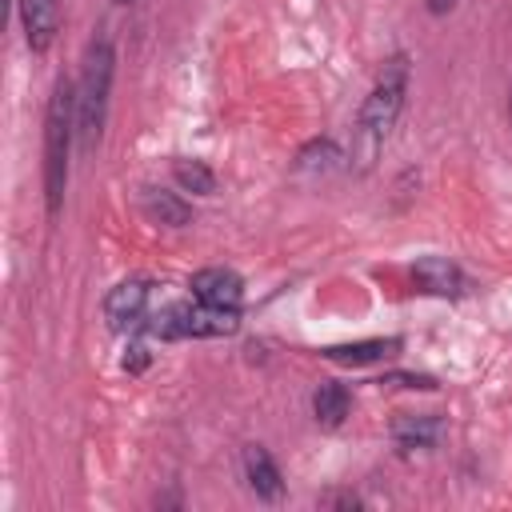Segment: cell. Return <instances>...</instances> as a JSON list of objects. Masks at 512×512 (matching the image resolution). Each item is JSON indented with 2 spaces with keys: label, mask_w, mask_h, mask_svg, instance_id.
<instances>
[{
  "label": "cell",
  "mask_w": 512,
  "mask_h": 512,
  "mask_svg": "<svg viewBox=\"0 0 512 512\" xmlns=\"http://www.w3.org/2000/svg\"><path fill=\"white\" fill-rule=\"evenodd\" d=\"M348 412H352V392L340 380L316 384V392H312V416H316L320 428H340L348 420Z\"/></svg>",
  "instance_id": "13"
},
{
  "label": "cell",
  "mask_w": 512,
  "mask_h": 512,
  "mask_svg": "<svg viewBox=\"0 0 512 512\" xmlns=\"http://www.w3.org/2000/svg\"><path fill=\"white\" fill-rule=\"evenodd\" d=\"M188 292H192V300L212 304V308H236L240 312V304H244V280H240V272H232L224 264H208V268L192 272Z\"/></svg>",
  "instance_id": "6"
},
{
  "label": "cell",
  "mask_w": 512,
  "mask_h": 512,
  "mask_svg": "<svg viewBox=\"0 0 512 512\" xmlns=\"http://www.w3.org/2000/svg\"><path fill=\"white\" fill-rule=\"evenodd\" d=\"M112 80H116V44L108 32H96L84 48L80 76H76V140L80 152H96L104 140L108 108H112Z\"/></svg>",
  "instance_id": "3"
},
{
  "label": "cell",
  "mask_w": 512,
  "mask_h": 512,
  "mask_svg": "<svg viewBox=\"0 0 512 512\" xmlns=\"http://www.w3.org/2000/svg\"><path fill=\"white\" fill-rule=\"evenodd\" d=\"M148 312H152V288H148L144 276L120 280V284H112L108 296H104V324H108L112 332H128V336L140 332L144 320H148Z\"/></svg>",
  "instance_id": "4"
},
{
  "label": "cell",
  "mask_w": 512,
  "mask_h": 512,
  "mask_svg": "<svg viewBox=\"0 0 512 512\" xmlns=\"http://www.w3.org/2000/svg\"><path fill=\"white\" fill-rule=\"evenodd\" d=\"M404 348L400 336H372V340H352V344H332L324 348L320 356L332 360V364H344V368H364V364H380L388 356H396Z\"/></svg>",
  "instance_id": "11"
},
{
  "label": "cell",
  "mask_w": 512,
  "mask_h": 512,
  "mask_svg": "<svg viewBox=\"0 0 512 512\" xmlns=\"http://www.w3.org/2000/svg\"><path fill=\"white\" fill-rule=\"evenodd\" d=\"M408 80H412V56L392 52L380 64L368 96L360 100V112H356V124H352V144H348V168L356 176H368L376 168V160H380V152H384L400 112H404Z\"/></svg>",
  "instance_id": "1"
},
{
  "label": "cell",
  "mask_w": 512,
  "mask_h": 512,
  "mask_svg": "<svg viewBox=\"0 0 512 512\" xmlns=\"http://www.w3.org/2000/svg\"><path fill=\"white\" fill-rule=\"evenodd\" d=\"M320 504H324V508H364V500H360L356 492H332V496H324Z\"/></svg>",
  "instance_id": "17"
},
{
  "label": "cell",
  "mask_w": 512,
  "mask_h": 512,
  "mask_svg": "<svg viewBox=\"0 0 512 512\" xmlns=\"http://www.w3.org/2000/svg\"><path fill=\"white\" fill-rule=\"evenodd\" d=\"M116 4H124V8H128V4H136V0H116Z\"/></svg>",
  "instance_id": "20"
},
{
  "label": "cell",
  "mask_w": 512,
  "mask_h": 512,
  "mask_svg": "<svg viewBox=\"0 0 512 512\" xmlns=\"http://www.w3.org/2000/svg\"><path fill=\"white\" fill-rule=\"evenodd\" d=\"M72 148H80V140H76V80L60 76L52 84V96H48V108H44V164H40L44 208H48L52 220L64 212Z\"/></svg>",
  "instance_id": "2"
},
{
  "label": "cell",
  "mask_w": 512,
  "mask_h": 512,
  "mask_svg": "<svg viewBox=\"0 0 512 512\" xmlns=\"http://www.w3.org/2000/svg\"><path fill=\"white\" fill-rule=\"evenodd\" d=\"M20 28H24V44L28 52H48L60 36V20H64V0H12Z\"/></svg>",
  "instance_id": "5"
},
{
  "label": "cell",
  "mask_w": 512,
  "mask_h": 512,
  "mask_svg": "<svg viewBox=\"0 0 512 512\" xmlns=\"http://www.w3.org/2000/svg\"><path fill=\"white\" fill-rule=\"evenodd\" d=\"M240 464H244V480H248V488L256 492V500L276 504V500L284 496L280 464L272 460V452H268L264 444H248V448H244V456H240Z\"/></svg>",
  "instance_id": "9"
},
{
  "label": "cell",
  "mask_w": 512,
  "mask_h": 512,
  "mask_svg": "<svg viewBox=\"0 0 512 512\" xmlns=\"http://www.w3.org/2000/svg\"><path fill=\"white\" fill-rule=\"evenodd\" d=\"M412 284L428 296H444V300H456L472 288V280L464 276V268L448 256H420L412 264Z\"/></svg>",
  "instance_id": "7"
},
{
  "label": "cell",
  "mask_w": 512,
  "mask_h": 512,
  "mask_svg": "<svg viewBox=\"0 0 512 512\" xmlns=\"http://www.w3.org/2000/svg\"><path fill=\"white\" fill-rule=\"evenodd\" d=\"M152 364V352H148V336H132L128 344H124V356H120V368L128 372V376H140L144 368Z\"/></svg>",
  "instance_id": "15"
},
{
  "label": "cell",
  "mask_w": 512,
  "mask_h": 512,
  "mask_svg": "<svg viewBox=\"0 0 512 512\" xmlns=\"http://www.w3.org/2000/svg\"><path fill=\"white\" fill-rule=\"evenodd\" d=\"M444 436V420L436 412H400L392 420V444L400 452H428Z\"/></svg>",
  "instance_id": "8"
},
{
  "label": "cell",
  "mask_w": 512,
  "mask_h": 512,
  "mask_svg": "<svg viewBox=\"0 0 512 512\" xmlns=\"http://www.w3.org/2000/svg\"><path fill=\"white\" fill-rule=\"evenodd\" d=\"M380 384H400V388H424V392H428V388H436V380H432V376H420V372H416V376H412V372H388V376H384Z\"/></svg>",
  "instance_id": "16"
},
{
  "label": "cell",
  "mask_w": 512,
  "mask_h": 512,
  "mask_svg": "<svg viewBox=\"0 0 512 512\" xmlns=\"http://www.w3.org/2000/svg\"><path fill=\"white\" fill-rule=\"evenodd\" d=\"M456 4H460V0H424V12H428V16H448Z\"/></svg>",
  "instance_id": "18"
},
{
  "label": "cell",
  "mask_w": 512,
  "mask_h": 512,
  "mask_svg": "<svg viewBox=\"0 0 512 512\" xmlns=\"http://www.w3.org/2000/svg\"><path fill=\"white\" fill-rule=\"evenodd\" d=\"M292 168H296L300 176H328V172H336V168H348V152L336 144V136H312V140L296 152Z\"/></svg>",
  "instance_id": "12"
},
{
  "label": "cell",
  "mask_w": 512,
  "mask_h": 512,
  "mask_svg": "<svg viewBox=\"0 0 512 512\" xmlns=\"http://www.w3.org/2000/svg\"><path fill=\"white\" fill-rule=\"evenodd\" d=\"M172 180L180 192H192V196H212L216 192V172L212 164L196 160V156H176L172 160Z\"/></svg>",
  "instance_id": "14"
},
{
  "label": "cell",
  "mask_w": 512,
  "mask_h": 512,
  "mask_svg": "<svg viewBox=\"0 0 512 512\" xmlns=\"http://www.w3.org/2000/svg\"><path fill=\"white\" fill-rule=\"evenodd\" d=\"M508 124H512V88H508Z\"/></svg>",
  "instance_id": "19"
},
{
  "label": "cell",
  "mask_w": 512,
  "mask_h": 512,
  "mask_svg": "<svg viewBox=\"0 0 512 512\" xmlns=\"http://www.w3.org/2000/svg\"><path fill=\"white\" fill-rule=\"evenodd\" d=\"M140 208H144L148 220H156L164 228H188L192 224V204L176 188H164V184H144L140 188Z\"/></svg>",
  "instance_id": "10"
}]
</instances>
